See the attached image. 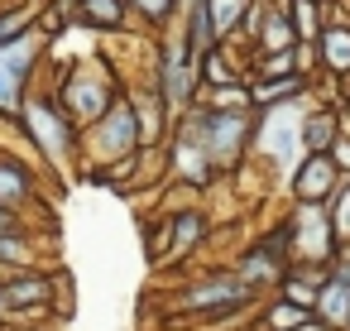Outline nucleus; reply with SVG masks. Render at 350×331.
<instances>
[{
  "instance_id": "nucleus-1",
  "label": "nucleus",
  "mask_w": 350,
  "mask_h": 331,
  "mask_svg": "<svg viewBox=\"0 0 350 331\" xmlns=\"http://www.w3.org/2000/svg\"><path fill=\"white\" fill-rule=\"evenodd\" d=\"M192 125L202 130V154L206 159H235V149L245 144V111H221V106H211V111H202V116H192Z\"/></svg>"
},
{
  "instance_id": "nucleus-2",
  "label": "nucleus",
  "mask_w": 350,
  "mask_h": 331,
  "mask_svg": "<svg viewBox=\"0 0 350 331\" xmlns=\"http://www.w3.org/2000/svg\"><path fill=\"white\" fill-rule=\"evenodd\" d=\"M29 63H34V49L20 39L0 44V111H20L25 106V82H29Z\"/></svg>"
},
{
  "instance_id": "nucleus-3",
  "label": "nucleus",
  "mask_w": 350,
  "mask_h": 331,
  "mask_svg": "<svg viewBox=\"0 0 350 331\" xmlns=\"http://www.w3.org/2000/svg\"><path fill=\"white\" fill-rule=\"evenodd\" d=\"M25 125H29V135H34L49 154H63V149L72 144L68 120H63L58 106H49V101H29V106H25Z\"/></svg>"
},
{
  "instance_id": "nucleus-4",
  "label": "nucleus",
  "mask_w": 350,
  "mask_h": 331,
  "mask_svg": "<svg viewBox=\"0 0 350 331\" xmlns=\"http://www.w3.org/2000/svg\"><path fill=\"white\" fill-rule=\"evenodd\" d=\"M336 163H331V154H307V163L297 168V197L302 202H326L331 192H336Z\"/></svg>"
},
{
  "instance_id": "nucleus-5",
  "label": "nucleus",
  "mask_w": 350,
  "mask_h": 331,
  "mask_svg": "<svg viewBox=\"0 0 350 331\" xmlns=\"http://www.w3.org/2000/svg\"><path fill=\"white\" fill-rule=\"evenodd\" d=\"M101 116H106V125H101V130H106V135H101L106 144H101V149H111V154L135 149V140H139V130H135V111H130L125 101H111V111H101Z\"/></svg>"
},
{
  "instance_id": "nucleus-6",
  "label": "nucleus",
  "mask_w": 350,
  "mask_h": 331,
  "mask_svg": "<svg viewBox=\"0 0 350 331\" xmlns=\"http://www.w3.org/2000/svg\"><path fill=\"white\" fill-rule=\"evenodd\" d=\"M106 106H111V96H106L96 82H87V77H72V82H68V111H72L77 120H101Z\"/></svg>"
},
{
  "instance_id": "nucleus-7",
  "label": "nucleus",
  "mask_w": 350,
  "mask_h": 331,
  "mask_svg": "<svg viewBox=\"0 0 350 331\" xmlns=\"http://www.w3.org/2000/svg\"><path fill=\"white\" fill-rule=\"evenodd\" d=\"M264 144H269V154L278 159V163H293V144H297V116L283 106L273 120H269V130H264Z\"/></svg>"
},
{
  "instance_id": "nucleus-8",
  "label": "nucleus",
  "mask_w": 350,
  "mask_h": 331,
  "mask_svg": "<svg viewBox=\"0 0 350 331\" xmlns=\"http://www.w3.org/2000/svg\"><path fill=\"white\" fill-rule=\"evenodd\" d=\"M336 140V111H317L312 120H302V144L307 154H326Z\"/></svg>"
},
{
  "instance_id": "nucleus-9",
  "label": "nucleus",
  "mask_w": 350,
  "mask_h": 331,
  "mask_svg": "<svg viewBox=\"0 0 350 331\" xmlns=\"http://www.w3.org/2000/svg\"><path fill=\"white\" fill-rule=\"evenodd\" d=\"M82 20H87L92 29H120L125 0H82Z\"/></svg>"
},
{
  "instance_id": "nucleus-10",
  "label": "nucleus",
  "mask_w": 350,
  "mask_h": 331,
  "mask_svg": "<svg viewBox=\"0 0 350 331\" xmlns=\"http://www.w3.org/2000/svg\"><path fill=\"white\" fill-rule=\"evenodd\" d=\"M321 58L331 72H350V29H326L321 34Z\"/></svg>"
},
{
  "instance_id": "nucleus-11",
  "label": "nucleus",
  "mask_w": 350,
  "mask_h": 331,
  "mask_svg": "<svg viewBox=\"0 0 350 331\" xmlns=\"http://www.w3.org/2000/svg\"><path fill=\"white\" fill-rule=\"evenodd\" d=\"M29 197V173L20 168V163H0V207H15V202H25Z\"/></svg>"
},
{
  "instance_id": "nucleus-12",
  "label": "nucleus",
  "mask_w": 350,
  "mask_h": 331,
  "mask_svg": "<svg viewBox=\"0 0 350 331\" xmlns=\"http://www.w3.org/2000/svg\"><path fill=\"white\" fill-rule=\"evenodd\" d=\"M0 293H5V302H44L49 297V278H10Z\"/></svg>"
},
{
  "instance_id": "nucleus-13",
  "label": "nucleus",
  "mask_w": 350,
  "mask_h": 331,
  "mask_svg": "<svg viewBox=\"0 0 350 331\" xmlns=\"http://www.w3.org/2000/svg\"><path fill=\"white\" fill-rule=\"evenodd\" d=\"M293 20L288 15H269V25H264V49L273 53V49H293Z\"/></svg>"
},
{
  "instance_id": "nucleus-14",
  "label": "nucleus",
  "mask_w": 350,
  "mask_h": 331,
  "mask_svg": "<svg viewBox=\"0 0 350 331\" xmlns=\"http://www.w3.org/2000/svg\"><path fill=\"white\" fill-rule=\"evenodd\" d=\"M302 92V77H288V82H264L250 92V101H293Z\"/></svg>"
},
{
  "instance_id": "nucleus-15",
  "label": "nucleus",
  "mask_w": 350,
  "mask_h": 331,
  "mask_svg": "<svg viewBox=\"0 0 350 331\" xmlns=\"http://www.w3.org/2000/svg\"><path fill=\"white\" fill-rule=\"evenodd\" d=\"M197 235H202V216H192V211H187V216H178V240H173V250H168V254H187V250L197 245Z\"/></svg>"
},
{
  "instance_id": "nucleus-16",
  "label": "nucleus",
  "mask_w": 350,
  "mask_h": 331,
  "mask_svg": "<svg viewBox=\"0 0 350 331\" xmlns=\"http://www.w3.org/2000/svg\"><path fill=\"white\" fill-rule=\"evenodd\" d=\"M283 293H288V302H297V307H317V288L307 283V278H283Z\"/></svg>"
},
{
  "instance_id": "nucleus-17",
  "label": "nucleus",
  "mask_w": 350,
  "mask_h": 331,
  "mask_svg": "<svg viewBox=\"0 0 350 331\" xmlns=\"http://www.w3.org/2000/svg\"><path fill=\"white\" fill-rule=\"evenodd\" d=\"M302 317H307V307H297V302H283V307H273V312H269V326H273V331H293Z\"/></svg>"
},
{
  "instance_id": "nucleus-18",
  "label": "nucleus",
  "mask_w": 350,
  "mask_h": 331,
  "mask_svg": "<svg viewBox=\"0 0 350 331\" xmlns=\"http://www.w3.org/2000/svg\"><path fill=\"white\" fill-rule=\"evenodd\" d=\"M312 25H317V10H312V0H297V10H293V34H297V39H312V34H317Z\"/></svg>"
},
{
  "instance_id": "nucleus-19",
  "label": "nucleus",
  "mask_w": 350,
  "mask_h": 331,
  "mask_svg": "<svg viewBox=\"0 0 350 331\" xmlns=\"http://www.w3.org/2000/svg\"><path fill=\"white\" fill-rule=\"evenodd\" d=\"M206 82H216V87H226V82H235V72L226 68V58H221L216 49H206Z\"/></svg>"
},
{
  "instance_id": "nucleus-20",
  "label": "nucleus",
  "mask_w": 350,
  "mask_h": 331,
  "mask_svg": "<svg viewBox=\"0 0 350 331\" xmlns=\"http://www.w3.org/2000/svg\"><path fill=\"white\" fill-rule=\"evenodd\" d=\"M25 25H29V10H15V15H0V44H10V39H20V34H25Z\"/></svg>"
},
{
  "instance_id": "nucleus-21",
  "label": "nucleus",
  "mask_w": 350,
  "mask_h": 331,
  "mask_svg": "<svg viewBox=\"0 0 350 331\" xmlns=\"http://www.w3.org/2000/svg\"><path fill=\"white\" fill-rule=\"evenodd\" d=\"M331 235H336V245H340V240H350V187L340 192V211H336V226H331Z\"/></svg>"
},
{
  "instance_id": "nucleus-22",
  "label": "nucleus",
  "mask_w": 350,
  "mask_h": 331,
  "mask_svg": "<svg viewBox=\"0 0 350 331\" xmlns=\"http://www.w3.org/2000/svg\"><path fill=\"white\" fill-rule=\"evenodd\" d=\"M326 154H331V163H336V168H350V140H331V149H326Z\"/></svg>"
},
{
  "instance_id": "nucleus-23",
  "label": "nucleus",
  "mask_w": 350,
  "mask_h": 331,
  "mask_svg": "<svg viewBox=\"0 0 350 331\" xmlns=\"http://www.w3.org/2000/svg\"><path fill=\"white\" fill-rule=\"evenodd\" d=\"M135 5H139V10H144L149 20H163V15H168V5H173V0H135Z\"/></svg>"
},
{
  "instance_id": "nucleus-24",
  "label": "nucleus",
  "mask_w": 350,
  "mask_h": 331,
  "mask_svg": "<svg viewBox=\"0 0 350 331\" xmlns=\"http://www.w3.org/2000/svg\"><path fill=\"white\" fill-rule=\"evenodd\" d=\"M0 230H10V211L5 207H0Z\"/></svg>"
},
{
  "instance_id": "nucleus-25",
  "label": "nucleus",
  "mask_w": 350,
  "mask_h": 331,
  "mask_svg": "<svg viewBox=\"0 0 350 331\" xmlns=\"http://www.w3.org/2000/svg\"><path fill=\"white\" fill-rule=\"evenodd\" d=\"M312 5H317V0H312Z\"/></svg>"
}]
</instances>
